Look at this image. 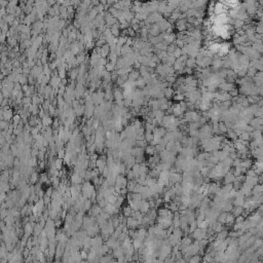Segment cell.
Returning a JSON list of instances; mask_svg holds the SVG:
<instances>
[{"mask_svg": "<svg viewBox=\"0 0 263 263\" xmlns=\"http://www.w3.org/2000/svg\"><path fill=\"white\" fill-rule=\"evenodd\" d=\"M224 184H227V183H232L233 181H234V176H233V174H231V173H227L224 177Z\"/></svg>", "mask_w": 263, "mask_h": 263, "instance_id": "cell-5", "label": "cell"}, {"mask_svg": "<svg viewBox=\"0 0 263 263\" xmlns=\"http://www.w3.org/2000/svg\"><path fill=\"white\" fill-rule=\"evenodd\" d=\"M227 236H228V231L224 228L223 230L220 231V232H217V235H216V240H217V241H224Z\"/></svg>", "mask_w": 263, "mask_h": 263, "instance_id": "cell-2", "label": "cell"}, {"mask_svg": "<svg viewBox=\"0 0 263 263\" xmlns=\"http://www.w3.org/2000/svg\"><path fill=\"white\" fill-rule=\"evenodd\" d=\"M188 133H189L190 137H197L199 134V131L198 130H188Z\"/></svg>", "mask_w": 263, "mask_h": 263, "instance_id": "cell-12", "label": "cell"}, {"mask_svg": "<svg viewBox=\"0 0 263 263\" xmlns=\"http://www.w3.org/2000/svg\"><path fill=\"white\" fill-rule=\"evenodd\" d=\"M228 236H230V237H238L237 231H235V230L230 231V232H228Z\"/></svg>", "mask_w": 263, "mask_h": 263, "instance_id": "cell-14", "label": "cell"}, {"mask_svg": "<svg viewBox=\"0 0 263 263\" xmlns=\"http://www.w3.org/2000/svg\"><path fill=\"white\" fill-rule=\"evenodd\" d=\"M225 219H226V212H222V213H219L216 220H218V222L221 224H225Z\"/></svg>", "mask_w": 263, "mask_h": 263, "instance_id": "cell-7", "label": "cell"}, {"mask_svg": "<svg viewBox=\"0 0 263 263\" xmlns=\"http://www.w3.org/2000/svg\"><path fill=\"white\" fill-rule=\"evenodd\" d=\"M245 219H246V218L244 217L243 215H240V216H237V217H235L234 222H236V223H242V222H244Z\"/></svg>", "mask_w": 263, "mask_h": 263, "instance_id": "cell-13", "label": "cell"}, {"mask_svg": "<svg viewBox=\"0 0 263 263\" xmlns=\"http://www.w3.org/2000/svg\"><path fill=\"white\" fill-rule=\"evenodd\" d=\"M80 256H81V257H83V258H85V257H86V253H85L84 251H82V252H81V255H80Z\"/></svg>", "mask_w": 263, "mask_h": 263, "instance_id": "cell-17", "label": "cell"}, {"mask_svg": "<svg viewBox=\"0 0 263 263\" xmlns=\"http://www.w3.org/2000/svg\"><path fill=\"white\" fill-rule=\"evenodd\" d=\"M234 219L235 217L233 216L232 213H226V219H225V224H227V226H232V224L234 223Z\"/></svg>", "mask_w": 263, "mask_h": 263, "instance_id": "cell-1", "label": "cell"}, {"mask_svg": "<svg viewBox=\"0 0 263 263\" xmlns=\"http://www.w3.org/2000/svg\"><path fill=\"white\" fill-rule=\"evenodd\" d=\"M231 212H232V214H233L234 217H237V216H240V215L243 214V212H244V208H243L242 206H235V207L232 208Z\"/></svg>", "mask_w": 263, "mask_h": 263, "instance_id": "cell-4", "label": "cell"}, {"mask_svg": "<svg viewBox=\"0 0 263 263\" xmlns=\"http://www.w3.org/2000/svg\"><path fill=\"white\" fill-rule=\"evenodd\" d=\"M238 138L241 139V140H246V141H250L251 140V133H248V132H243L240 136H238Z\"/></svg>", "mask_w": 263, "mask_h": 263, "instance_id": "cell-6", "label": "cell"}, {"mask_svg": "<svg viewBox=\"0 0 263 263\" xmlns=\"http://www.w3.org/2000/svg\"><path fill=\"white\" fill-rule=\"evenodd\" d=\"M218 128H219V131H220V133L223 135V134H226L227 133V131H228V129L226 128V126L224 125V123H222V122H220L219 125H218Z\"/></svg>", "mask_w": 263, "mask_h": 263, "instance_id": "cell-9", "label": "cell"}, {"mask_svg": "<svg viewBox=\"0 0 263 263\" xmlns=\"http://www.w3.org/2000/svg\"><path fill=\"white\" fill-rule=\"evenodd\" d=\"M90 205H91L90 200H86V202H85V204H84V206H85V207H84V209H85V210H88V209L90 208Z\"/></svg>", "mask_w": 263, "mask_h": 263, "instance_id": "cell-16", "label": "cell"}, {"mask_svg": "<svg viewBox=\"0 0 263 263\" xmlns=\"http://www.w3.org/2000/svg\"><path fill=\"white\" fill-rule=\"evenodd\" d=\"M226 135H227V137H228V138H230V140H232V141L236 140V139L238 138V137L236 136V134L234 133V131H229V132L227 131Z\"/></svg>", "mask_w": 263, "mask_h": 263, "instance_id": "cell-8", "label": "cell"}, {"mask_svg": "<svg viewBox=\"0 0 263 263\" xmlns=\"http://www.w3.org/2000/svg\"><path fill=\"white\" fill-rule=\"evenodd\" d=\"M55 163H56V164H55V166H56V169H57V170H60V169L62 168V160H61V159H57Z\"/></svg>", "mask_w": 263, "mask_h": 263, "instance_id": "cell-15", "label": "cell"}, {"mask_svg": "<svg viewBox=\"0 0 263 263\" xmlns=\"http://www.w3.org/2000/svg\"><path fill=\"white\" fill-rule=\"evenodd\" d=\"M228 155H229V153H228L227 151H224V150H221V151H220V150H218L217 155H216V156H217V158H218L219 161H222V160H224Z\"/></svg>", "mask_w": 263, "mask_h": 263, "instance_id": "cell-3", "label": "cell"}, {"mask_svg": "<svg viewBox=\"0 0 263 263\" xmlns=\"http://www.w3.org/2000/svg\"><path fill=\"white\" fill-rule=\"evenodd\" d=\"M145 151H146V153L150 154V155H153V154L155 153V150H154V146H151V145L147 146L146 149H145Z\"/></svg>", "mask_w": 263, "mask_h": 263, "instance_id": "cell-10", "label": "cell"}, {"mask_svg": "<svg viewBox=\"0 0 263 263\" xmlns=\"http://www.w3.org/2000/svg\"><path fill=\"white\" fill-rule=\"evenodd\" d=\"M146 143L147 142L145 140H136V144L135 145H137L138 147H143L144 148L146 146Z\"/></svg>", "mask_w": 263, "mask_h": 263, "instance_id": "cell-11", "label": "cell"}]
</instances>
